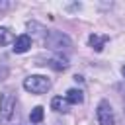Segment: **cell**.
I'll list each match as a JSON object with an SVG mask.
<instances>
[{"instance_id":"6da1fadb","label":"cell","mask_w":125,"mask_h":125,"mask_svg":"<svg viewBox=\"0 0 125 125\" xmlns=\"http://www.w3.org/2000/svg\"><path fill=\"white\" fill-rule=\"evenodd\" d=\"M41 45L47 47V49H53V51H57V53H62V51H66V49L72 47V41H70V37L64 35L62 31L47 29L45 37L41 39Z\"/></svg>"},{"instance_id":"7a4b0ae2","label":"cell","mask_w":125,"mask_h":125,"mask_svg":"<svg viewBox=\"0 0 125 125\" xmlns=\"http://www.w3.org/2000/svg\"><path fill=\"white\" fill-rule=\"evenodd\" d=\"M23 90L35 96L47 94L51 90V78H47L45 74H29L23 78Z\"/></svg>"},{"instance_id":"3957f363","label":"cell","mask_w":125,"mask_h":125,"mask_svg":"<svg viewBox=\"0 0 125 125\" xmlns=\"http://www.w3.org/2000/svg\"><path fill=\"white\" fill-rule=\"evenodd\" d=\"M16 113V94L12 90H6L0 94V121L10 123Z\"/></svg>"},{"instance_id":"277c9868","label":"cell","mask_w":125,"mask_h":125,"mask_svg":"<svg viewBox=\"0 0 125 125\" xmlns=\"http://www.w3.org/2000/svg\"><path fill=\"white\" fill-rule=\"evenodd\" d=\"M96 121L98 125H115V113L107 100H100L96 107Z\"/></svg>"},{"instance_id":"5b68a950","label":"cell","mask_w":125,"mask_h":125,"mask_svg":"<svg viewBox=\"0 0 125 125\" xmlns=\"http://www.w3.org/2000/svg\"><path fill=\"white\" fill-rule=\"evenodd\" d=\"M31 43H33L31 35H27V33H21V35H18V37H16V41L12 43V45H14V47H12V51H14V53H18V55H21V53H27V51L31 49Z\"/></svg>"},{"instance_id":"8992f818","label":"cell","mask_w":125,"mask_h":125,"mask_svg":"<svg viewBox=\"0 0 125 125\" xmlns=\"http://www.w3.org/2000/svg\"><path fill=\"white\" fill-rule=\"evenodd\" d=\"M107 41H109V35H100V33H92V35H88V45H90L96 53H102Z\"/></svg>"},{"instance_id":"52a82bcc","label":"cell","mask_w":125,"mask_h":125,"mask_svg":"<svg viewBox=\"0 0 125 125\" xmlns=\"http://www.w3.org/2000/svg\"><path fill=\"white\" fill-rule=\"evenodd\" d=\"M43 64H47L49 68H53V70H66L68 68V59L66 57H62V55H57V57H51V59H47Z\"/></svg>"},{"instance_id":"ba28073f","label":"cell","mask_w":125,"mask_h":125,"mask_svg":"<svg viewBox=\"0 0 125 125\" xmlns=\"http://www.w3.org/2000/svg\"><path fill=\"white\" fill-rule=\"evenodd\" d=\"M64 98H66L68 105H78V104L84 102V92L80 88H68L66 94H64Z\"/></svg>"},{"instance_id":"9c48e42d","label":"cell","mask_w":125,"mask_h":125,"mask_svg":"<svg viewBox=\"0 0 125 125\" xmlns=\"http://www.w3.org/2000/svg\"><path fill=\"white\" fill-rule=\"evenodd\" d=\"M51 109H55L57 113H64V111H68V102H66V98H62V96H55V98L51 100Z\"/></svg>"},{"instance_id":"30bf717a","label":"cell","mask_w":125,"mask_h":125,"mask_svg":"<svg viewBox=\"0 0 125 125\" xmlns=\"http://www.w3.org/2000/svg\"><path fill=\"white\" fill-rule=\"evenodd\" d=\"M16 37H14V31L6 25H0V47L8 45V43H14Z\"/></svg>"},{"instance_id":"8fae6325","label":"cell","mask_w":125,"mask_h":125,"mask_svg":"<svg viewBox=\"0 0 125 125\" xmlns=\"http://www.w3.org/2000/svg\"><path fill=\"white\" fill-rule=\"evenodd\" d=\"M43 115H45L43 107H41V105H35V107L31 109V113H29V121L37 125V123H41V121H43Z\"/></svg>"},{"instance_id":"7c38bea8","label":"cell","mask_w":125,"mask_h":125,"mask_svg":"<svg viewBox=\"0 0 125 125\" xmlns=\"http://www.w3.org/2000/svg\"><path fill=\"white\" fill-rule=\"evenodd\" d=\"M8 74H10V72H8V68H6V66H0V82H2V80H6V78H8Z\"/></svg>"},{"instance_id":"4fadbf2b","label":"cell","mask_w":125,"mask_h":125,"mask_svg":"<svg viewBox=\"0 0 125 125\" xmlns=\"http://www.w3.org/2000/svg\"><path fill=\"white\" fill-rule=\"evenodd\" d=\"M10 6H12L10 2H6V0H0V14H2V12H6Z\"/></svg>"},{"instance_id":"5bb4252c","label":"cell","mask_w":125,"mask_h":125,"mask_svg":"<svg viewBox=\"0 0 125 125\" xmlns=\"http://www.w3.org/2000/svg\"><path fill=\"white\" fill-rule=\"evenodd\" d=\"M121 74H123V78H125V64L121 66Z\"/></svg>"}]
</instances>
